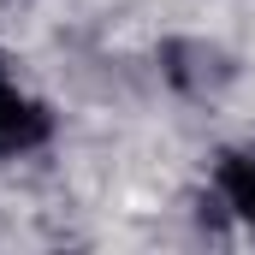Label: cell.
I'll return each instance as SVG.
<instances>
[{
  "label": "cell",
  "mask_w": 255,
  "mask_h": 255,
  "mask_svg": "<svg viewBox=\"0 0 255 255\" xmlns=\"http://www.w3.org/2000/svg\"><path fill=\"white\" fill-rule=\"evenodd\" d=\"M48 136V113L36 101H24L18 89L0 83V154H18V148H36Z\"/></svg>",
  "instance_id": "6da1fadb"
},
{
  "label": "cell",
  "mask_w": 255,
  "mask_h": 255,
  "mask_svg": "<svg viewBox=\"0 0 255 255\" xmlns=\"http://www.w3.org/2000/svg\"><path fill=\"white\" fill-rule=\"evenodd\" d=\"M220 190H226V202L255 226V154H232V160L220 166Z\"/></svg>",
  "instance_id": "7a4b0ae2"
}]
</instances>
